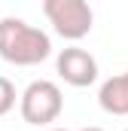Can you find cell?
<instances>
[{"label":"cell","mask_w":128,"mask_h":131,"mask_svg":"<svg viewBox=\"0 0 128 131\" xmlns=\"http://www.w3.org/2000/svg\"><path fill=\"white\" fill-rule=\"evenodd\" d=\"M49 55H52V40L46 31L15 15L0 18V58L3 61L15 67H34L43 64Z\"/></svg>","instance_id":"cell-1"},{"label":"cell","mask_w":128,"mask_h":131,"mask_svg":"<svg viewBox=\"0 0 128 131\" xmlns=\"http://www.w3.org/2000/svg\"><path fill=\"white\" fill-rule=\"evenodd\" d=\"M64 110V95L52 79H34L18 98V113L28 125H52Z\"/></svg>","instance_id":"cell-2"},{"label":"cell","mask_w":128,"mask_h":131,"mask_svg":"<svg viewBox=\"0 0 128 131\" xmlns=\"http://www.w3.org/2000/svg\"><path fill=\"white\" fill-rule=\"evenodd\" d=\"M43 15L49 18L55 34L70 40V43L89 37L92 21H95V12H92V6L86 0H46L43 3Z\"/></svg>","instance_id":"cell-3"},{"label":"cell","mask_w":128,"mask_h":131,"mask_svg":"<svg viewBox=\"0 0 128 131\" xmlns=\"http://www.w3.org/2000/svg\"><path fill=\"white\" fill-rule=\"evenodd\" d=\"M55 70H58V76H61L67 85H73V89H86V85H92L98 79V61L92 52H86V49H79V46H67L58 52V58H55Z\"/></svg>","instance_id":"cell-4"},{"label":"cell","mask_w":128,"mask_h":131,"mask_svg":"<svg viewBox=\"0 0 128 131\" xmlns=\"http://www.w3.org/2000/svg\"><path fill=\"white\" fill-rule=\"evenodd\" d=\"M98 104L110 116H128V70L110 76L98 89Z\"/></svg>","instance_id":"cell-5"},{"label":"cell","mask_w":128,"mask_h":131,"mask_svg":"<svg viewBox=\"0 0 128 131\" xmlns=\"http://www.w3.org/2000/svg\"><path fill=\"white\" fill-rule=\"evenodd\" d=\"M18 98H22V95H15V85H12L6 76H0V116L12 113V107H15Z\"/></svg>","instance_id":"cell-6"},{"label":"cell","mask_w":128,"mask_h":131,"mask_svg":"<svg viewBox=\"0 0 128 131\" xmlns=\"http://www.w3.org/2000/svg\"><path fill=\"white\" fill-rule=\"evenodd\" d=\"M79 131H104V128H79Z\"/></svg>","instance_id":"cell-7"},{"label":"cell","mask_w":128,"mask_h":131,"mask_svg":"<svg viewBox=\"0 0 128 131\" xmlns=\"http://www.w3.org/2000/svg\"><path fill=\"white\" fill-rule=\"evenodd\" d=\"M49 131H67V128H49Z\"/></svg>","instance_id":"cell-8"},{"label":"cell","mask_w":128,"mask_h":131,"mask_svg":"<svg viewBox=\"0 0 128 131\" xmlns=\"http://www.w3.org/2000/svg\"><path fill=\"white\" fill-rule=\"evenodd\" d=\"M125 131H128V128H125Z\"/></svg>","instance_id":"cell-9"}]
</instances>
